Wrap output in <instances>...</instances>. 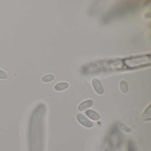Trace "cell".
<instances>
[{"mask_svg":"<svg viewBox=\"0 0 151 151\" xmlns=\"http://www.w3.org/2000/svg\"><path fill=\"white\" fill-rule=\"evenodd\" d=\"M92 83L93 86L96 92L99 94H103L104 90L99 80L97 78H93Z\"/></svg>","mask_w":151,"mask_h":151,"instance_id":"2","label":"cell"},{"mask_svg":"<svg viewBox=\"0 0 151 151\" xmlns=\"http://www.w3.org/2000/svg\"><path fill=\"white\" fill-rule=\"evenodd\" d=\"M55 77L52 74H48L45 75L42 77V80L44 83H49L53 81Z\"/></svg>","mask_w":151,"mask_h":151,"instance_id":"6","label":"cell"},{"mask_svg":"<svg viewBox=\"0 0 151 151\" xmlns=\"http://www.w3.org/2000/svg\"><path fill=\"white\" fill-rule=\"evenodd\" d=\"M120 127H121L125 131L128 132H129L130 131V129L128 128L127 126H125L124 124H120Z\"/></svg>","mask_w":151,"mask_h":151,"instance_id":"10","label":"cell"},{"mask_svg":"<svg viewBox=\"0 0 151 151\" xmlns=\"http://www.w3.org/2000/svg\"><path fill=\"white\" fill-rule=\"evenodd\" d=\"M77 119L81 124L88 128H91L93 126V124L85 116L82 114H78Z\"/></svg>","mask_w":151,"mask_h":151,"instance_id":"1","label":"cell"},{"mask_svg":"<svg viewBox=\"0 0 151 151\" xmlns=\"http://www.w3.org/2000/svg\"><path fill=\"white\" fill-rule=\"evenodd\" d=\"M129 151H134V149L133 148V146L131 145H130L129 146Z\"/></svg>","mask_w":151,"mask_h":151,"instance_id":"11","label":"cell"},{"mask_svg":"<svg viewBox=\"0 0 151 151\" xmlns=\"http://www.w3.org/2000/svg\"><path fill=\"white\" fill-rule=\"evenodd\" d=\"M147 115H148L149 117H151V106H149V107L147 108L146 109L144 114L142 115V117L143 118H147Z\"/></svg>","mask_w":151,"mask_h":151,"instance_id":"8","label":"cell"},{"mask_svg":"<svg viewBox=\"0 0 151 151\" xmlns=\"http://www.w3.org/2000/svg\"><path fill=\"white\" fill-rule=\"evenodd\" d=\"M85 84L86 85V86L87 87L89 88V89H91V86H90V85L88 83H87L86 82H85Z\"/></svg>","mask_w":151,"mask_h":151,"instance_id":"12","label":"cell"},{"mask_svg":"<svg viewBox=\"0 0 151 151\" xmlns=\"http://www.w3.org/2000/svg\"><path fill=\"white\" fill-rule=\"evenodd\" d=\"M86 115L93 121H98L100 119V116L97 112L92 109L87 110L86 112Z\"/></svg>","mask_w":151,"mask_h":151,"instance_id":"4","label":"cell"},{"mask_svg":"<svg viewBox=\"0 0 151 151\" xmlns=\"http://www.w3.org/2000/svg\"><path fill=\"white\" fill-rule=\"evenodd\" d=\"M69 84L66 82H61L56 84L54 86L55 90L57 91H62L67 89Z\"/></svg>","mask_w":151,"mask_h":151,"instance_id":"5","label":"cell"},{"mask_svg":"<svg viewBox=\"0 0 151 151\" xmlns=\"http://www.w3.org/2000/svg\"><path fill=\"white\" fill-rule=\"evenodd\" d=\"M8 74L2 70L0 69V79H6L8 78Z\"/></svg>","mask_w":151,"mask_h":151,"instance_id":"9","label":"cell"},{"mask_svg":"<svg viewBox=\"0 0 151 151\" xmlns=\"http://www.w3.org/2000/svg\"><path fill=\"white\" fill-rule=\"evenodd\" d=\"M120 89L122 92L123 93H126L128 91V86L127 83L125 81L122 80L120 82Z\"/></svg>","mask_w":151,"mask_h":151,"instance_id":"7","label":"cell"},{"mask_svg":"<svg viewBox=\"0 0 151 151\" xmlns=\"http://www.w3.org/2000/svg\"><path fill=\"white\" fill-rule=\"evenodd\" d=\"M93 101L91 99L87 100L82 102L78 106V109L80 111H84L92 106Z\"/></svg>","mask_w":151,"mask_h":151,"instance_id":"3","label":"cell"}]
</instances>
